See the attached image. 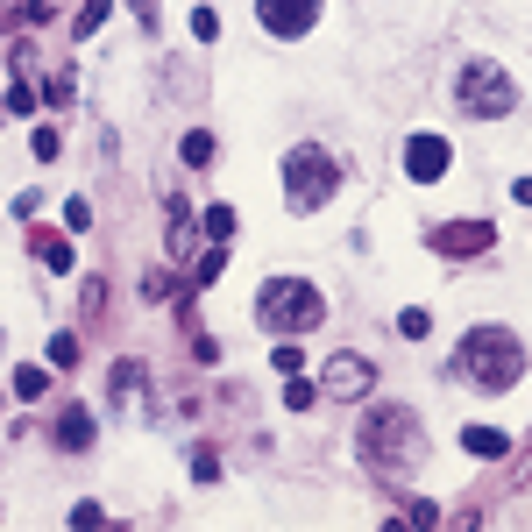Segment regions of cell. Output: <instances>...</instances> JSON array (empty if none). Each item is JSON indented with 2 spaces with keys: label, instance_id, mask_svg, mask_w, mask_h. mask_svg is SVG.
<instances>
[{
  "label": "cell",
  "instance_id": "20",
  "mask_svg": "<svg viewBox=\"0 0 532 532\" xmlns=\"http://www.w3.org/2000/svg\"><path fill=\"white\" fill-rule=\"evenodd\" d=\"M220 263H227V249H220V242H213V249H206V256H199V263H192V284H213V277H220Z\"/></svg>",
  "mask_w": 532,
  "mask_h": 532
},
{
  "label": "cell",
  "instance_id": "28",
  "mask_svg": "<svg viewBox=\"0 0 532 532\" xmlns=\"http://www.w3.org/2000/svg\"><path fill=\"white\" fill-rule=\"evenodd\" d=\"M50 100H57V107H71V100H79V86H71V71H57V79H50Z\"/></svg>",
  "mask_w": 532,
  "mask_h": 532
},
{
  "label": "cell",
  "instance_id": "12",
  "mask_svg": "<svg viewBox=\"0 0 532 532\" xmlns=\"http://www.w3.org/2000/svg\"><path fill=\"white\" fill-rule=\"evenodd\" d=\"M462 447L476 454V462H504V454H511V433H504V426H469Z\"/></svg>",
  "mask_w": 532,
  "mask_h": 532
},
{
  "label": "cell",
  "instance_id": "21",
  "mask_svg": "<svg viewBox=\"0 0 532 532\" xmlns=\"http://www.w3.org/2000/svg\"><path fill=\"white\" fill-rule=\"evenodd\" d=\"M36 157H43V164L64 157V135H57V128H36Z\"/></svg>",
  "mask_w": 532,
  "mask_h": 532
},
{
  "label": "cell",
  "instance_id": "10",
  "mask_svg": "<svg viewBox=\"0 0 532 532\" xmlns=\"http://www.w3.org/2000/svg\"><path fill=\"white\" fill-rule=\"evenodd\" d=\"M50 440H57V454H86V447L100 440V412L64 405V412H57V426H50Z\"/></svg>",
  "mask_w": 532,
  "mask_h": 532
},
{
  "label": "cell",
  "instance_id": "1",
  "mask_svg": "<svg viewBox=\"0 0 532 532\" xmlns=\"http://www.w3.org/2000/svg\"><path fill=\"white\" fill-rule=\"evenodd\" d=\"M355 454H362V469L369 476H384V483H405L419 469V454H426V426L412 405H369L362 426H355Z\"/></svg>",
  "mask_w": 532,
  "mask_h": 532
},
{
  "label": "cell",
  "instance_id": "22",
  "mask_svg": "<svg viewBox=\"0 0 532 532\" xmlns=\"http://www.w3.org/2000/svg\"><path fill=\"white\" fill-rule=\"evenodd\" d=\"M50 362H57V369L79 362V334H57V341H50Z\"/></svg>",
  "mask_w": 532,
  "mask_h": 532
},
{
  "label": "cell",
  "instance_id": "17",
  "mask_svg": "<svg viewBox=\"0 0 532 532\" xmlns=\"http://www.w3.org/2000/svg\"><path fill=\"white\" fill-rule=\"evenodd\" d=\"M398 334H405V341H426V334H433V313H426V306H405V313H398Z\"/></svg>",
  "mask_w": 532,
  "mask_h": 532
},
{
  "label": "cell",
  "instance_id": "2",
  "mask_svg": "<svg viewBox=\"0 0 532 532\" xmlns=\"http://www.w3.org/2000/svg\"><path fill=\"white\" fill-rule=\"evenodd\" d=\"M454 376L476 391H511L525 376V341L511 327H469L462 334V355H454Z\"/></svg>",
  "mask_w": 532,
  "mask_h": 532
},
{
  "label": "cell",
  "instance_id": "19",
  "mask_svg": "<svg viewBox=\"0 0 532 532\" xmlns=\"http://www.w3.org/2000/svg\"><path fill=\"white\" fill-rule=\"evenodd\" d=\"M206 235H213V242L235 235V206H206Z\"/></svg>",
  "mask_w": 532,
  "mask_h": 532
},
{
  "label": "cell",
  "instance_id": "29",
  "mask_svg": "<svg viewBox=\"0 0 532 532\" xmlns=\"http://www.w3.org/2000/svg\"><path fill=\"white\" fill-rule=\"evenodd\" d=\"M192 476H199V483H213V476H220V454H206V447H199V454H192Z\"/></svg>",
  "mask_w": 532,
  "mask_h": 532
},
{
  "label": "cell",
  "instance_id": "25",
  "mask_svg": "<svg viewBox=\"0 0 532 532\" xmlns=\"http://www.w3.org/2000/svg\"><path fill=\"white\" fill-rule=\"evenodd\" d=\"M100 306H107V284L93 277V284H86V298H79V313H86V320H100Z\"/></svg>",
  "mask_w": 532,
  "mask_h": 532
},
{
  "label": "cell",
  "instance_id": "6",
  "mask_svg": "<svg viewBox=\"0 0 532 532\" xmlns=\"http://www.w3.org/2000/svg\"><path fill=\"white\" fill-rule=\"evenodd\" d=\"M433 256H490L497 249V227L490 220H440L433 235H426Z\"/></svg>",
  "mask_w": 532,
  "mask_h": 532
},
{
  "label": "cell",
  "instance_id": "27",
  "mask_svg": "<svg viewBox=\"0 0 532 532\" xmlns=\"http://www.w3.org/2000/svg\"><path fill=\"white\" fill-rule=\"evenodd\" d=\"M213 29H220V15H213V8H192V36L213 43Z\"/></svg>",
  "mask_w": 532,
  "mask_h": 532
},
{
  "label": "cell",
  "instance_id": "7",
  "mask_svg": "<svg viewBox=\"0 0 532 532\" xmlns=\"http://www.w3.org/2000/svg\"><path fill=\"white\" fill-rule=\"evenodd\" d=\"M256 22H263L277 43H298V36H313L320 0H256Z\"/></svg>",
  "mask_w": 532,
  "mask_h": 532
},
{
  "label": "cell",
  "instance_id": "4",
  "mask_svg": "<svg viewBox=\"0 0 532 532\" xmlns=\"http://www.w3.org/2000/svg\"><path fill=\"white\" fill-rule=\"evenodd\" d=\"M334 192H341V164H334V149H320V142L284 149V206H291V213H320Z\"/></svg>",
  "mask_w": 532,
  "mask_h": 532
},
{
  "label": "cell",
  "instance_id": "13",
  "mask_svg": "<svg viewBox=\"0 0 532 532\" xmlns=\"http://www.w3.org/2000/svg\"><path fill=\"white\" fill-rule=\"evenodd\" d=\"M29 249H36V263H43V270H71V242H64V235H50V227H29Z\"/></svg>",
  "mask_w": 532,
  "mask_h": 532
},
{
  "label": "cell",
  "instance_id": "24",
  "mask_svg": "<svg viewBox=\"0 0 532 532\" xmlns=\"http://www.w3.org/2000/svg\"><path fill=\"white\" fill-rule=\"evenodd\" d=\"M284 405H291V412L313 405V384H306V376H291V384H284Z\"/></svg>",
  "mask_w": 532,
  "mask_h": 532
},
{
  "label": "cell",
  "instance_id": "31",
  "mask_svg": "<svg viewBox=\"0 0 532 532\" xmlns=\"http://www.w3.org/2000/svg\"><path fill=\"white\" fill-rule=\"evenodd\" d=\"M511 199H518V206H532V178H518V185H511Z\"/></svg>",
  "mask_w": 532,
  "mask_h": 532
},
{
  "label": "cell",
  "instance_id": "30",
  "mask_svg": "<svg viewBox=\"0 0 532 532\" xmlns=\"http://www.w3.org/2000/svg\"><path fill=\"white\" fill-rule=\"evenodd\" d=\"M128 8L142 15V29H157V0H128Z\"/></svg>",
  "mask_w": 532,
  "mask_h": 532
},
{
  "label": "cell",
  "instance_id": "15",
  "mask_svg": "<svg viewBox=\"0 0 532 532\" xmlns=\"http://www.w3.org/2000/svg\"><path fill=\"white\" fill-rule=\"evenodd\" d=\"M43 391H50V369H36V362H22V369H15V398H22V405H36Z\"/></svg>",
  "mask_w": 532,
  "mask_h": 532
},
{
  "label": "cell",
  "instance_id": "8",
  "mask_svg": "<svg viewBox=\"0 0 532 532\" xmlns=\"http://www.w3.org/2000/svg\"><path fill=\"white\" fill-rule=\"evenodd\" d=\"M447 164H454V157H447V135H426V128H419V135L405 142V178H412V185H440Z\"/></svg>",
  "mask_w": 532,
  "mask_h": 532
},
{
  "label": "cell",
  "instance_id": "16",
  "mask_svg": "<svg viewBox=\"0 0 532 532\" xmlns=\"http://www.w3.org/2000/svg\"><path fill=\"white\" fill-rule=\"evenodd\" d=\"M178 157H185L192 171H206V164H213V135H206V128H192V135L178 142Z\"/></svg>",
  "mask_w": 532,
  "mask_h": 532
},
{
  "label": "cell",
  "instance_id": "9",
  "mask_svg": "<svg viewBox=\"0 0 532 532\" xmlns=\"http://www.w3.org/2000/svg\"><path fill=\"white\" fill-rule=\"evenodd\" d=\"M369 376H376V369H369L362 355H334V362L320 369V391H327V398H369Z\"/></svg>",
  "mask_w": 532,
  "mask_h": 532
},
{
  "label": "cell",
  "instance_id": "3",
  "mask_svg": "<svg viewBox=\"0 0 532 532\" xmlns=\"http://www.w3.org/2000/svg\"><path fill=\"white\" fill-rule=\"evenodd\" d=\"M320 320H327V298H320L306 277H270V284L256 291V327H270L277 341L313 334Z\"/></svg>",
  "mask_w": 532,
  "mask_h": 532
},
{
  "label": "cell",
  "instance_id": "23",
  "mask_svg": "<svg viewBox=\"0 0 532 532\" xmlns=\"http://www.w3.org/2000/svg\"><path fill=\"white\" fill-rule=\"evenodd\" d=\"M64 227H71V235H86V227H93V206L71 199V206H64Z\"/></svg>",
  "mask_w": 532,
  "mask_h": 532
},
{
  "label": "cell",
  "instance_id": "5",
  "mask_svg": "<svg viewBox=\"0 0 532 532\" xmlns=\"http://www.w3.org/2000/svg\"><path fill=\"white\" fill-rule=\"evenodd\" d=\"M454 107H462L469 121H504V114L518 107L511 71H504V64H490V57L462 64V79H454Z\"/></svg>",
  "mask_w": 532,
  "mask_h": 532
},
{
  "label": "cell",
  "instance_id": "18",
  "mask_svg": "<svg viewBox=\"0 0 532 532\" xmlns=\"http://www.w3.org/2000/svg\"><path fill=\"white\" fill-rule=\"evenodd\" d=\"M0 114H36V79H15V93L0 100Z\"/></svg>",
  "mask_w": 532,
  "mask_h": 532
},
{
  "label": "cell",
  "instance_id": "11",
  "mask_svg": "<svg viewBox=\"0 0 532 532\" xmlns=\"http://www.w3.org/2000/svg\"><path fill=\"white\" fill-rule=\"evenodd\" d=\"M142 391H149V369H142L135 355H121V362L107 369V398H114V412H128V405H135Z\"/></svg>",
  "mask_w": 532,
  "mask_h": 532
},
{
  "label": "cell",
  "instance_id": "26",
  "mask_svg": "<svg viewBox=\"0 0 532 532\" xmlns=\"http://www.w3.org/2000/svg\"><path fill=\"white\" fill-rule=\"evenodd\" d=\"M107 22V0H86V8H79V36H93Z\"/></svg>",
  "mask_w": 532,
  "mask_h": 532
},
{
  "label": "cell",
  "instance_id": "14",
  "mask_svg": "<svg viewBox=\"0 0 532 532\" xmlns=\"http://www.w3.org/2000/svg\"><path fill=\"white\" fill-rule=\"evenodd\" d=\"M164 206H171V256L192 263V206L185 199H164Z\"/></svg>",
  "mask_w": 532,
  "mask_h": 532
}]
</instances>
